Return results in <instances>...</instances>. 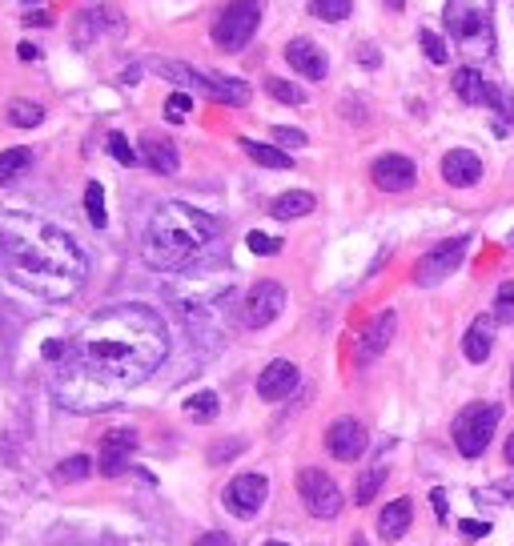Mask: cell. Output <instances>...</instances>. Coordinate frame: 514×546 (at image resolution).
Instances as JSON below:
<instances>
[{"label":"cell","mask_w":514,"mask_h":546,"mask_svg":"<svg viewBox=\"0 0 514 546\" xmlns=\"http://www.w3.org/2000/svg\"><path fill=\"white\" fill-rule=\"evenodd\" d=\"M298 382H302L298 366L286 362V358H278V362H270L262 374H257V394H262L266 402H286L298 390Z\"/></svg>","instance_id":"14"},{"label":"cell","mask_w":514,"mask_h":546,"mask_svg":"<svg viewBox=\"0 0 514 546\" xmlns=\"http://www.w3.org/2000/svg\"><path fill=\"white\" fill-rule=\"evenodd\" d=\"M358 61H362V65H370V69H378V65H382V57H378V49H374V45H362V49H358Z\"/></svg>","instance_id":"42"},{"label":"cell","mask_w":514,"mask_h":546,"mask_svg":"<svg viewBox=\"0 0 514 546\" xmlns=\"http://www.w3.org/2000/svg\"><path fill=\"white\" fill-rule=\"evenodd\" d=\"M5 117H9V125H17V129H37V125L45 121V109H41L37 101H25V97H21V101H9V113H5Z\"/></svg>","instance_id":"26"},{"label":"cell","mask_w":514,"mask_h":546,"mask_svg":"<svg viewBox=\"0 0 514 546\" xmlns=\"http://www.w3.org/2000/svg\"><path fill=\"white\" fill-rule=\"evenodd\" d=\"M442 21L462 49H478V57L494 53V0H446Z\"/></svg>","instance_id":"4"},{"label":"cell","mask_w":514,"mask_h":546,"mask_svg":"<svg viewBox=\"0 0 514 546\" xmlns=\"http://www.w3.org/2000/svg\"><path fill=\"white\" fill-rule=\"evenodd\" d=\"M490 350H494V314H482L470 322V330L462 338V354H466V362L482 366L490 358Z\"/></svg>","instance_id":"19"},{"label":"cell","mask_w":514,"mask_h":546,"mask_svg":"<svg viewBox=\"0 0 514 546\" xmlns=\"http://www.w3.org/2000/svg\"><path fill=\"white\" fill-rule=\"evenodd\" d=\"M109 153L121 161V165H137V153L129 149V141H125V133H113L109 137Z\"/></svg>","instance_id":"39"},{"label":"cell","mask_w":514,"mask_h":546,"mask_svg":"<svg viewBox=\"0 0 514 546\" xmlns=\"http://www.w3.org/2000/svg\"><path fill=\"white\" fill-rule=\"evenodd\" d=\"M394 330H398V314H394V310L378 314V322L366 330V338H362V346H358V362H370V358H378V354L390 346Z\"/></svg>","instance_id":"21"},{"label":"cell","mask_w":514,"mask_h":546,"mask_svg":"<svg viewBox=\"0 0 514 546\" xmlns=\"http://www.w3.org/2000/svg\"><path fill=\"white\" fill-rule=\"evenodd\" d=\"M217 410H221V406H217V394H213V390H201V394H193V398L185 402V414H189L193 422H213Z\"/></svg>","instance_id":"30"},{"label":"cell","mask_w":514,"mask_h":546,"mask_svg":"<svg viewBox=\"0 0 514 546\" xmlns=\"http://www.w3.org/2000/svg\"><path fill=\"white\" fill-rule=\"evenodd\" d=\"M454 93H458V101H466V105H482L486 93H490V85L482 81V73H478L474 65H462V69L454 73Z\"/></svg>","instance_id":"23"},{"label":"cell","mask_w":514,"mask_h":546,"mask_svg":"<svg viewBox=\"0 0 514 546\" xmlns=\"http://www.w3.org/2000/svg\"><path fill=\"white\" fill-rule=\"evenodd\" d=\"M442 177H446V185H454V189H470V185L482 181V157H478L474 149H450V153L442 157Z\"/></svg>","instance_id":"17"},{"label":"cell","mask_w":514,"mask_h":546,"mask_svg":"<svg viewBox=\"0 0 514 546\" xmlns=\"http://www.w3.org/2000/svg\"><path fill=\"white\" fill-rule=\"evenodd\" d=\"M266 93H270L274 101H282V105H306V89L294 85V81H282V77H270V81H266Z\"/></svg>","instance_id":"31"},{"label":"cell","mask_w":514,"mask_h":546,"mask_svg":"<svg viewBox=\"0 0 514 546\" xmlns=\"http://www.w3.org/2000/svg\"><path fill=\"white\" fill-rule=\"evenodd\" d=\"M366 426L358 422V418H338V422H330V430H326V450L338 458V462H358L362 458V450H366Z\"/></svg>","instance_id":"13"},{"label":"cell","mask_w":514,"mask_h":546,"mask_svg":"<svg viewBox=\"0 0 514 546\" xmlns=\"http://www.w3.org/2000/svg\"><path fill=\"white\" fill-rule=\"evenodd\" d=\"M410 522H414V506H410V498H394V502L378 514V534H382L386 542H398V538L410 530Z\"/></svg>","instance_id":"22"},{"label":"cell","mask_w":514,"mask_h":546,"mask_svg":"<svg viewBox=\"0 0 514 546\" xmlns=\"http://www.w3.org/2000/svg\"><path fill=\"white\" fill-rule=\"evenodd\" d=\"M17 53H21V57H25V61H37V57H41V49H37V45H21V49H17Z\"/></svg>","instance_id":"44"},{"label":"cell","mask_w":514,"mask_h":546,"mask_svg":"<svg viewBox=\"0 0 514 546\" xmlns=\"http://www.w3.org/2000/svg\"><path fill=\"white\" fill-rule=\"evenodd\" d=\"M270 213H274L278 221H294V217H306V213H314V193H306V189H290V193L274 197Z\"/></svg>","instance_id":"24"},{"label":"cell","mask_w":514,"mask_h":546,"mask_svg":"<svg viewBox=\"0 0 514 546\" xmlns=\"http://www.w3.org/2000/svg\"><path fill=\"white\" fill-rule=\"evenodd\" d=\"M458 530H462V538H482V534H486L490 526H486V522H474V518H470V522H462Z\"/></svg>","instance_id":"43"},{"label":"cell","mask_w":514,"mask_h":546,"mask_svg":"<svg viewBox=\"0 0 514 546\" xmlns=\"http://www.w3.org/2000/svg\"><path fill=\"white\" fill-rule=\"evenodd\" d=\"M25 25H29V29H49V25H53V13L33 9V13H25Z\"/></svg>","instance_id":"41"},{"label":"cell","mask_w":514,"mask_h":546,"mask_svg":"<svg viewBox=\"0 0 514 546\" xmlns=\"http://www.w3.org/2000/svg\"><path fill=\"white\" fill-rule=\"evenodd\" d=\"M141 161L153 169V173H161V177H169V173H177V145L169 141V137H161V133H145L141 137Z\"/></svg>","instance_id":"18"},{"label":"cell","mask_w":514,"mask_h":546,"mask_svg":"<svg viewBox=\"0 0 514 546\" xmlns=\"http://www.w3.org/2000/svg\"><path fill=\"white\" fill-rule=\"evenodd\" d=\"M266 494H270V482L262 474H237L225 486V510L237 514V518H253L257 510H262Z\"/></svg>","instance_id":"11"},{"label":"cell","mask_w":514,"mask_h":546,"mask_svg":"<svg viewBox=\"0 0 514 546\" xmlns=\"http://www.w3.org/2000/svg\"><path fill=\"white\" fill-rule=\"evenodd\" d=\"M418 41H422L426 61H434V65H446V61H450V49H446V41H442L434 29H422V33H418Z\"/></svg>","instance_id":"34"},{"label":"cell","mask_w":514,"mask_h":546,"mask_svg":"<svg viewBox=\"0 0 514 546\" xmlns=\"http://www.w3.org/2000/svg\"><path fill=\"white\" fill-rule=\"evenodd\" d=\"M370 181H374L382 193H406V189H414L418 169H414L410 157H402V153H386V157H378V161L370 165Z\"/></svg>","instance_id":"12"},{"label":"cell","mask_w":514,"mask_h":546,"mask_svg":"<svg viewBox=\"0 0 514 546\" xmlns=\"http://www.w3.org/2000/svg\"><path fill=\"white\" fill-rule=\"evenodd\" d=\"M310 13H314L318 21L338 25V21H346V17L354 13V0H310Z\"/></svg>","instance_id":"28"},{"label":"cell","mask_w":514,"mask_h":546,"mask_svg":"<svg viewBox=\"0 0 514 546\" xmlns=\"http://www.w3.org/2000/svg\"><path fill=\"white\" fill-rule=\"evenodd\" d=\"M85 213H89V221H93L97 229H105V225H109V213H105V189H101V181H89V185H85Z\"/></svg>","instance_id":"29"},{"label":"cell","mask_w":514,"mask_h":546,"mask_svg":"<svg viewBox=\"0 0 514 546\" xmlns=\"http://www.w3.org/2000/svg\"><path fill=\"white\" fill-rule=\"evenodd\" d=\"M510 394H514V374H510Z\"/></svg>","instance_id":"50"},{"label":"cell","mask_w":514,"mask_h":546,"mask_svg":"<svg viewBox=\"0 0 514 546\" xmlns=\"http://www.w3.org/2000/svg\"><path fill=\"white\" fill-rule=\"evenodd\" d=\"M241 149H245V157L249 161H257V165H266V169H290L294 161H290V153L286 149H278V145H262V141H241Z\"/></svg>","instance_id":"25"},{"label":"cell","mask_w":514,"mask_h":546,"mask_svg":"<svg viewBox=\"0 0 514 546\" xmlns=\"http://www.w3.org/2000/svg\"><path fill=\"white\" fill-rule=\"evenodd\" d=\"M193 546H233V538H229L225 530H209V534H201Z\"/></svg>","instance_id":"40"},{"label":"cell","mask_w":514,"mask_h":546,"mask_svg":"<svg viewBox=\"0 0 514 546\" xmlns=\"http://www.w3.org/2000/svg\"><path fill=\"white\" fill-rule=\"evenodd\" d=\"M33 165V153L29 149H5V153H0V185H9V181H17L25 169Z\"/></svg>","instance_id":"27"},{"label":"cell","mask_w":514,"mask_h":546,"mask_svg":"<svg viewBox=\"0 0 514 546\" xmlns=\"http://www.w3.org/2000/svg\"><path fill=\"white\" fill-rule=\"evenodd\" d=\"M298 494H302L306 510L318 514V518H338L342 514V490L326 470H314V466L302 470L298 474Z\"/></svg>","instance_id":"10"},{"label":"cell","mask_w":514,"mask_h":546,"mask_svg":"<svg viewBox=\"0 0 514 546\" xmlns=\"http://www.w3.org/2000/svg\"><path fill=\"white\" fill-rule=\"evenodd\" d=\"M217 237V221L185 201H165L153 209L145 225V261L153 269H185L209 241Z\"/></svg>","instance_id":"3"},{"label":"cell","mask_w":514,"mask_h":546,"mask_svg":"<svg viewBox=\"0 0 514 546\" xmlns=\"http://www.w3.org/2000/svg\"><path fill=\"white\" fill-rule=\"evenodd\" d=\"M189 109H193L189 93H173V97L165 101V117H169V121H185V117H189Z\"/></svg>","instance_id":"38"},{"label":"cell","mask_w":514,"mask_h":546,"mask_svg":"<svg viewBox=\"0 0 514 546\" xmlns=\"http://www.w3.org/2000/svg\"><path fill=\"white\" fill-rule=\"evenodd\" d=\"M274 145H278V149H302V145H306V133H302V129H286V125H274Z\"/></svg>","instance_id":"37"},{"label":"cell","mask_w":514,"mask_h":546,"mask_svg":"<svg viewBox=\"0 0 514 546\" xmlns=\"http://www.w3.org/2000/svg\"><path fill=\"white\" fill-rule=\"evenodd\" d=\"M245 245H249L257 257H274V253L282 249V241H278V237H270V233H257V229L245 237Z\"/></svg>","instance_id":"36"},{"label":"cell","mask_w":514,"mask_h":546,"mask_svg":"<svg viewBox=\"0 0 514 546\" xmlns=\"http://www.w3.org/2000/svg\"><path fill=\"white\" fill-rule=\"evenodd\" d=\"M113 29H117V9H109V5H89V9L77 17L73 41H77V45H89V41H97L101 33H113Z\"/></svg>","instance_id":"20"},{"label":"cell","mask_w":514,"mask_h":546,"mask_svg":"<svg viewBox=\"0 0 514 546\" xmlns=\"http://www.w3.org/2000/svg\"><path fill=\"white\" fill-rule=\"evenodd\" d=\"M266 546H290V542H266Z\"/></svg>","instance_id":"48"},{"label":"cell","mask_w":514,"mask_h":546,"mask_svg":"<svg viewBox=\"0 0 514 546\" xmlns=\"http://www.w3.org/2000/svg\"><path fill=\"white\" fill-rule=\"evenodd\" d=\"M466 249H470V237H446V241H438V245L414 265V282H418V286H438V282H446L450 273L466 261Z\"/></svg>","instance_id":"8"},{"label":"cell","mask_w":514,"mask_h":546,"mask_svg":"<svg viewBox=\"0 0 514 546\" xmlns=\"http://www.w3.org/2000/svg\"><path fill=\"white\" fill-rule=\"evenodd\" d=\"M350 546H370V542H366V538H362V534H358V538H354V542H350Z\"/></svg>","instance_id":"47"},{"label":"cell","mask_w":514,"mask_h":546,"mask_svg":"<svg viewBox=\"0 0 514 546\" xmlns=\"http://www.w3.org/2000/svg\"><path fill=\"white\" fill-rule=\"evenodd\" d=\"M402 5H406V0H386V9H394V13H398Z\"/></svg>","instance_id":"46"},{"label":"cell","mask_w":514,"mask_h":546,"mask_svg":"<svg viewBox=\"0 0 514 546\" xmlns=\"http://www.w3.org/2000/svg\"><path fill=\"white\" fill-rule=\"evenodd\" d=\"M25 5H41V0H25Z\"/></svg>","instance_id":"49"},{"label":"cell","mask_w":514,"mask_h":546,"mask_svg":"<svg viewBox=\"0 0 514 546\" xmlns=\"http://www.w3.org/2000/svg\"><path fill=\"white\" fill-rule=\"evenodd\" d=\"M262 9H266L262 0H229L213 21V45L225 53H241L253 41L257 25H262Z\"/></svg>","instance_id":"6"},{"label":"cell","mask_w":514,"mask_h":546,"mask_svg":"<svg viewBox=\"0 0 514 546\" xmlns=\"http://www.w3.org/2000/svg\"><path fill=\"white\" fill-rule=\"evenodd\" d=\"M286 61H290V69L302 73L306 81H326V73H330L326 53H322L310 37H294V41L286 45Z\"/></svg>","instance_id":"16"},{"label":"cell","mask_w":514,"mask_h":546,"mask_svg":"<svg viewBox=\"0 0 514 546\" xmlns=\"http://www.w3.org/2000/svg\"><path fill=\"white\" fill-rule=\"evenodd\" d=\"M502 450H506V458H510V462H514V434H510V438H506V446H502Z\"/></svg>","instance_id":"45"},{"label":"cell","mask_w":514,"mask_h":546,"mask_svg":"<svg viewBox=\"0 0 514 546\" xmlns=\"http://www.w3.org/2000/svg\"><path fill=\"white\" fill-rule=\"evenodd\" d=\"M169 358V330L165 322L137 302L109 306L89 318L81 338L73 342V358L65 362L69 374L101 386L105 394L133 390Z\"/></svg>","instance_id":"1"},{"label":"cell","mask_w":514,"mask_h":546,"mask_svg":"<svg viewBox=\"0 0 514 546\" xmlns=\"http://www.w3.org/2000/svg\"><path fill=\"white\" fill-rule=\"evenodd\" d=\"M382 482H386V466H374L370 474H362V478H358V490H354V502H358V506H370V498L382 490Z\"/></svg>","instance_id":"33"},{"label":"cell","mask_w":514,"mask_h":546,"mask_svg":"<svg viewBox=\"0 0 514 546\" xmlns=\"http://www.w3.org/2000/svg\"><path fill=\"white\" fill-rule=\"evenodd\" d=\"M502 418V406L494 402H470L458 418H454V446L462 458H482V450L494 438V426Z\"/></svg>","instance_id":"7"},{"label":"cell","mask_w":514,"mask_h":546,"mask_svg":"<svg viewBox=\"0 0 514 546\" xmlns=\"http://www.w3.org/2000/svg\"><path fill=\"white\" fill-rule=\"evenodd\" d=\"M494 318L502 326H514V282H502L494 294Z\"/></svg>","instance_id":"35"},{"label":"cell","mask_w":514,"mask_h":546,"mask_svg":"<svg viewBox=\"0 0 514 546\" xmlns=\"http://www.w3.org/2000/svg\"><path fill=\"white\" fill-rule=\"evenodd\" d=\"M89 470H93L89 454H73L53 470V482H81V478H89Z\"/></svg>","instance_id":"32"},{"label":"cell","mask_w":514,"mask_h":546,"mask_svg":"<svg viewBox=\"0 0 514 546\" xmlns=\"http://www.w3.org/2000/svg\"><path fill=\"white\" fill-rule=\"evenodd\" d=\"M0 269L37 298L69 302L85 286V249L49 217L0 209Z\"/></svg>","instance_id":"2"},{"label":"cell","mask_w":514,"mask_h":546,"mask_svg":"<svg viewBox=\"0 0 514 546\" xmlns=\"http://www.w3.org/2000/svg\"><path fill=\"white\" fill-rule=\"evenodd\" d=\"M133 450H137V430H129V426L109 430V434L101 438V474H105V478L121 474V470L129 466Z\"/></svg>","instance_id":"15"},{"label":"cell","mask_w":514,"mask_h":546,"mask_svg":"<svg viewBox=\"0 0 514 546\" xmlns=\"http://www.w3.org/2000/svg\"><path fill=\"white\" fill-rule=\"evenodd\" d=\"M153 69L165 77V81H177V85H193L197 93L221 101V105H249V85L237 81V77H225V73H201L185 61H153Z\"/></svg>","instance_id":"5"},{"label":"cell","mask_w":514,"mask_h":546,"mask_svg":"<svg viewBox=\"0 0 514 546\" xmlns=\"http://www.w3.org/2000/svg\"><path fill=\"white\" fill-rule=\"evenodd\" d=\"M510 245H514V229H510Z\"/></svg>","instance_id":"51"},{"label":"cell","mask_w":514,"mask_h":546,"mask_svg":"<svg viewBox=\"0 0 514 546\" xmlns=\"http://www.w3.org/2000/svg\"><path fill=\"white\" fill-rule=\"evenodd\" d=\"M286 310V286L282 282H257L241 302V322L249 330H266Z\"/></svg>","instance_id":"9"}]
</instances>
